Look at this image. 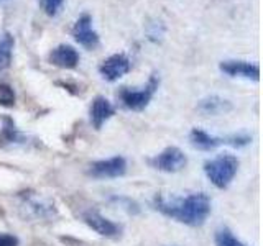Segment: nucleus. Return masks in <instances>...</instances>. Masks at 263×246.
<instances>
[{
    "instance_id": "nucleus-18",
    "label": "nucleus",
    "mask_w": 263,
    "mask_h": 246,
    "mask_svg": "<svg viewBox=\"0 0 263 246\" xmlns=\"http://www.w3.org/2000/svg\"><path fill=\"white\" fill-rule=\"evenodd\" d=\"M38 2H40L41 8H43L46 15L56 16L58 13H60L61 8H63L64 0H38Z\"/></svg>"
},
{
    "instance_id": "nucleus-16",
    "label": "nucleus",
    "mask_w": 263,
    "mask_h": 246,
    "mask_svg": "<svg viewBox=\"0 0 263 246\" xmlns=\"http://www.w3.org/2000/svg\"><path fill=\"white\" fill-rule=\"evenodd\" d=\"M18 139V130L10 117H0V145L13 143Z\"/></svg>"
},
{
    "instance_id": "nucleus-14",
    "label": "nucleus",
    "mask_w": 263,
    "mask_h": 246,
    "mask_svg": "<svg viewBox=\"0 0 263 246\" xmlns=\"http://www.w3.org/2000/svg\"><path fill=\"white\" fill-rule=\"evenodd\" d=\"M15 39L8 31H0V71L7 69L12 63Z\"/></svg>"
},
{
    "instance_id": "nucleus-17",
    "label": "nucleus",
    "mask_w": 263,
    "mask_h": 246,
    "mask_svg": "<svg viewBox=\"0 0 263 246\" xmlns=\"http://www.w3.org/2000/svg\"><path fill=\"white\" fill-rule=\"evenodd\" d=\"M214 240H216V246H247L240 240H237V238L232 235V232L226 227L217 230Z\"/></svg>"
},
{
    "instance_id": "nucleus-6",
    "label": "nucleus",
    "mask_w": 263,
    "mask_h": 246,
    "mask_svg": "<svg viewBox=\"0 0 263 246\" xmlns=\"http://www.w3.org/2000/svg\"><path fill=\"white\" fill-rule=\"evenodd\" d=\"M186 162L187 158L184 156V153L178 150V148L171 146L152 159V166L163 172H178L186 166Z\"/></svg>"
},
{
    "instance_id": "nucleus-8",
    "label": "nucleus",
    "mask_w": 263,
    "mask_h": 246,
    "mask_svg": "<svg viewBox=\"0 0 263 246\" xmlns=\"http://www.w3.org/2000/svg\"><path fill=\"white\" fill-rule=\"evenodd\" d=\"M128 71H130V61L125 54H112L99 66L101 76L109 82L120 79L122 76H125Z\"/></svg>"
},
{
    "instance_id": "nucleus-12",
    "label": "nucleus",
    "mask_w": 263,
    "mask_h": 246,
    "mask_svg": "<svg viewBox=\"0 0 263 246\" xmlns=\"http://www.w3.org/2000/svg\"><path fill=\"white\" fill-rule=\"evenodd\" d=\"M114 112L115 110H114L112 104L107 100L105 97H102V95L96 97L92 105H90V121H92L94 128L96 130L102 128V125L112 117Z\"/></svg>"
},
{
    "instance_id": "nucleus-3",
    "label": "nucleus",
    "mask_w": 263,
    "mask_h": 246,
    "mask_svg": "<svg viewBox=\"0 0 263 246\" xmlns=\"http://www.w3.org/2000/svg\"><path fill=\"white\" fill-rule=\"evenodd\" d=\"M158 84H160V79L156 74H153L150 80L146 82V86H143V87H138V89L122 87L119 92V97H120L123 107L128 110H134V112L143 110L145 107L150 104L152 97L155 95L156 89H158Z\"/></svg>"
},
{
    "instance_id": "nucleus-11",
    "label": "nucleus",
    "mask_w": 263,
    "mask_h": 246,
    "mask_svg": "<svg viewBox=\"0 0 263 246\" xmlns=\"http://www.w3.org/2000/svg\"><path fill=\"white\" fill-rule=\"evenodd\" d=\"M49 63L61 69H74L79 64V53L71 45H60L49 53Z\"/></svg>"
},
{
    "instance_id": "nucleus-4",
    "label": "nucleus",
    "mask_w": 263,
    "mask_h": 246,
    "mask_svg": "<svg viewBox=\"0 0 263 246\" xmlns=\"http://www.w3.org/2000/svg\"><path fill=\"white\" fill-rule=\"evenodd\" d=\"M189 141L194 148L197 150H202V151H209L217 148L220 145H232V146H243L250 141L249 136H240V135H235V136H230V138H217V136H212L209 135L208 131H204L201 128H193L191 133H189Z\"/></svg>"
},
{
    "instance_id": "nucleus-10",
    "label": "nucleus",
    "mask_w": 263,
    "mask_h": 246,
    "mask_svg": "<svg viewBox=\"0 0 263 246\" xmlns=\"http://www.w3.org/2000/svg\"><path fill=\"white\" fill-rule=\"evenodd\" d=\"M84 221L94 232L107 238H115L120 233V227L117 223H114V221L104 218L97 210H87L84 213Z\"/></svg>"
},
{
    "instance_id": "nucleus-1",
    "label": "nucleus",
    "mask_w": 263,
    "mask_h": 246,
    "mask_svg": "<svg viewBox=\"0 0 263 246\" xmlns=\"http://www.w3.org/2000/svg\"><path fill=\"white\" fill-rule=\"evenodd\" d=\"M155 205L164 215L189 227L202 225L211 213V199L204 192L189 194L184 199H181V197H171V199H168L164 195H156Z\"/></svg>"
},
{
    "instance_id": "nucleus-19",
    "label": "nucleus",
    "mask_w": 263,
    "mask_h": 246,
    "mask_svg": "<svg viewBox=\"0 0 263 246\" xmlns=\"http://www.w3.org/2000/svg\"><path fill=\"white\" fill-rule=\"evenodd\" d=\"M15 104V92L8 84H0V105L12 107Z\"/></svg>"
},
{
    "instance_id": "nucleus-13",
    "label": "nucleus",
    "mask_w": 263,
    "mask_h": 246,
    "mask_svg": "<svg viewBox=\"0 0 263 246\" xmlns=\"http://www.w3.org/2000/svg\"><path fill=\"white\" fill-rule=\"evenodd\" d=\"M197 109L205 115H219V113L229 112L232 109V105H230L229 100H224V98H220L217 95H211V97L202 98L199 105H197Z\"/></svg>"
},
{
    "instance_id": "nucleus-20",
    "label": "nucleus",
    "mask_w": 263,
    "mask_h": 246,
    "mask_svg": "<svg viewBox=\"0 0 263 246\" xmlns=\"http://www.w3.org/2000/svg\"><path fill=\"white\" fill-rule=\"evenodd\" d=\"M0 246H18V240L13 235L0 233Z\"/></svg>"
},
{
    "instance_id": "nucleus-15",
    "label": "nucleus",
    "mask_w": 263,
    "mask_h": 246,
    "mask_svg": "<svg viewBox=\"0 0 263 246\" xmlns=\"http://www.w3.org/2000/svg\"><path fill=\"white\" fill-rule=\"evenodd\" d=\"M23 207L28 209V212H33V215L40 217V218H45L48 215H51L54 212L53 205L51 203H45L41 199H38L36 195H28L25 197V202H23Z\"/></svg>"
},
{
    "instance_id": "nucleus-2",
    "label": "nucleus",
    "mask_w": 263,
    "mask_h": 246,
    "mask_svg": "<svg viewBox=\"0 0 263 246\" xmlns=\"http://www.w3.org/2000/svg\"><path fill=\"white\" fill-rule=\"evenodd\" d=\"M237 169H238V159L234 154H229V153L217 154L214 159L204 164L205 176H208L211 182L219 189H226L232 182L234 176L237 174Z\"/></svg>"
},
{
    "instance_id": "nucleus-7",
    "label": "nucleus",
    "mask_w": 263,
    "mask_h": 246,
    "mask_svg": "<svg viewBox=\"0 0 263 246\" xmlns=\"http://www.w3.org/2000/svg\"><path fill=\"white\" fill-rule=\"evenodd\" d=\"M125 171H127V162L122 156H115V158L105 159V161H97L89 169L90 176H94L97 179L120 177L125 174Z\"/></svg>"
},
{
    "instance_id": "nucleus-5",
    "label": "nucleus",
    "mask_w": 263,
    "mask_h": 246,
    "mask_svg": "<svg viewBox=\"0 0 263 246\" xmlns=\"http://www.w3.org/2000/svg\"><path fill=\"white\" fill-rule=\"evenodd\" d=\"M72 36L86 49H96L99 46V35L92 28V16L89 13L81 15L72 27Z\"/></svg>"
},
{
    "instance_id": "nucleus-9",
    "label": "nucleus",
    "mask_w": 263,
    "mask_h": 246,
    "mask_svg": "<svg viewBox=\"0 0 263 246\" xmlns=\"http://www.w3.org/2000/svg\"><path fill=\"white\" fill-rule=\"evenodd\" d=\"M220 71L224 74H227V76H230V77H243V79H252V80H258L260 79L258 64L249 63V61H238V59L222 61L220 63Z\"/></svg>"
}]
</instances>
